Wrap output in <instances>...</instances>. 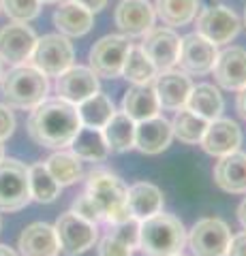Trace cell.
Wrapping results in <instances>:
<instances>
[{"mask_svg":"<svg viewBox=\"0 0 246 256\" xmlns=\"http://www.w3.org/2000/svg\"><path fill=\"white\" fill-rule=\"evenodd\" d=\"M79 126L82 122L77 116V107L56 96V98H45L30 111L26 128L37 146L65 150L71 146Z\"/></svg>","mask_w":246,"mask_h":256,"instance_id":"obj_1","label":"cell"},{"mask_svg":"<svg viewBox=\"0 0 246 256\" xmlns=\"http://www.w3.org/2000/svg\"><path fill=\"white\" fill-rule=\"evenodd\" d=\"M186 244V228L171 214H154L139 222V250L144 256H173Z\"/></svg>","mask_w":246,"mask_h":256,"instance_id":"obj_2","label":"cell"},{"mask_svg":"<svg viewBox=\"0 0 246 256\" xmlns=\"http://www.w3.org/2000/svg\"><path fill=\"white\" fill-rule=\"evenodd\" d=\"M0 90L9 107L15 109H35L39 102H43L50 92V82L33 64H20L13 66L9 73L0 79Z\"/></svg>","mask_w":246,"mask_h":256,"instance_id":"obj_3","label":"cell"},{"mask_svg":"<svg viewBox=\"0 0 246 256\" xmlns=\"http://www.w3.org/2000/svg\"><path fill=\"white\" fill-rule=\"evenodd\" d=\"M86 192L99 207L103 222L118 224L131 218L129 207H126V186L112 171H92L88 175Z\"/></svg>","mask_w":246,"mask_h":256,"instance_id":"obj_4","label":"cell"},{"mask_svg":"<svg viewBox=\"0 0 246 256\" xmlns=\"http://www.w3.org/2000/svg\"><path fill=\"white\" fill-rule=\"evenodd\" d=\"M75 50L65 34H45L37 38L35 50L30 54V64L47 77H58L69 66H73Z\"/></svg>","mask_w":246,"mask_h":256,"instance_id":"obj_5","label":"cell"},{"mask_svg":"<svg viewBox=\"0 0 246 256\" xmlns=\"http://www.w3.org/2000/svg\"><path fill=\"white\" fill-rule=\"evenodd\" d=\"M28 203V166L18 158H3L0 160V212H20Z\"/></svg>","mask_w":246,"mask_h":256,"instance_id":"obj_6","label":"cell"},{"mask_svg":"<svg viewBox=\"0 0 246 256\" xmlns=\"http://www.w3.org/2000/svg\"><path fill=\"white\" fill-rule=\"evenodd\" d=\"M54 228H56L60 252L65 256H79L88 252L99 239L97 224L79 218L75 212L62 214L54 224Z\"/></svg>","mask_w":246,"mask_h":256,"instance_id":"obj_7","label":"cell"},{"mask_svg":"<svg viewBox=\"0 0 246 256\" xmlns=\"http://www.w3.org/2000/svg\"><path fill=\"white\" fill-rule=\"evenodd\" d=\"M129 47H131L129 36H124V34H107V36L99 38L90 50V56H88L90 66L88 68L97 77H103V79L120 77Z\"/></svg>","mask_w":246,"mask_h":256,"instance_id":"obj_8","label":"cell"},{"mask_svg":"<svg viewBox=\"0 0 246 256\" xmlns=\"http://www.w3.org/2000/svg\"><path fill=\"white\" fill-rule=\"evenodd\" d=\"M186 242L195 256H225L231 230L220 218H201L188 230Z\"/></svg>","mask_w":246,"mask_h":256,"instance_id":"obj_9","label":"cell"},{"mask_svg":"<svg viewBox=\"0 0 246 256\" xmlns=\"http://www.w3.org/2000/svg\"><path fill=\"white\" fill-rule=\"evenodd\" d=\"M240 32V20L225 4H210L197 15V34L214 45L229 43Z\"/></svg>","mask_w":246,"mask_h":256,"instance_id":"obj_10","label":"cell"},{"mask_svg":"<svg viewBox=\"0 0 246 256\" xmlns=\"http://www.w3.org/2000/svg\"><path fill=\"white\" fill-rule=\"evenodd\" d=\"M37 34L28 24L11 22L0 28V60L11 64V66H20L30 60V54L35 50Z\"/></svg>","mask_w":246,"mask_h":256,"instance_id":"obj_11","label":"cell"},{"mask_svg":"<svg viewBox=\"0 0 246 256\" xmlns=\"http://www.w3.org/2000/svg\"><path fill=\"white\" fill-rule=\"evenodd\" d=\"M218 58L216 45L210 43L208 38L201 34H186L180 41V56L178 64L180 70H184L186 75H208L214 68V62Z\"/></svg>","mask_w":246,"mask_h":256,"instance_id":"obj_12","label":"cell"},{"mask_svg":"<svg viewBox=\"0 0 246 256\" xmlns=\"http://www.w3.org/2000/svg\"><path fill=\"white\" fill-rule=\"evenodd\" d=\"M180 41L182 38L171 28H152L144 34V41L139 47L144 50L158 73H163V70H169L178 64Z\"/></svg>","mask_w":246,"mask_h":256,"instance_id":"obj_13","label":"cell"},{"mask_svg":"<svg viewBox=\"0 0 246 256\" xmlns=\"http://www.w3.org/2000/svg\"><path fill=\"white\" fill-rule=\"evenodd\" d=\"M152 84H154L158 105H161V109H167V111H178L184 107L188 94L193 90L190 77L184 70H173V68L156 73Z\"/></svg>","mask_w":246,"mask_h":256,"instance_id":"obj_14","label":"cell"},{"mask_svg":"<svg viewBox=\"0 0 246 256\" xmlns=\"http://www.w3.org/2000/svg\"><path fill=\"white\" fill-rule=\"evenodd\" d=\"M199 146L203 148L205 154H210V156H216V158L227 156V154H231V152L240 150L242 130L233 120L218 118V120H214V122L208 124Z\"/></svg>","mask_w":246,"mask_h":256,"instance_id":"obj_15","label":"cell"},{"mask_svg":"<svg viewBox=\"0 0 246 256\" xmlns=\"http://www.w3.org/2000/svg\"><path fill=\"white\" fill-rule=\"evenodd\" d=\"M94 92H99V77L92 73L88 66H69L65 73L58 75L56 82V94L58 98L79 105Z\"/></svg>","mask_w":246,"mask_h":256,"instance_id":"obj_16","label":"cell"},{"mask_svg":"<svg viewBox=\"0 0 246 256\" xmlns=\"http://www.w3.org/2000/svg\"><path fill=\"white\" fill-rule=\"evenodd\" d=\"M116 26L124 32V36H144L154 28V6L148 0H122L114 13Z\"/></svg>","mask_w":246,"mask_h":256,"instance_id":"obj_17","label":"cell"},{"mask_svg":"<svg viewBox=\"0 0 246 256\" xmlns=\"http://www.w3.org/2000/svg\"><path fill=\"white\" fill-rule=\"evenodd\" d=\"M212 70L220 88L240 92L246 86V50L244 47H227L225 52L218 54Z\"/></svg>","mask_w":246,"mask_h":256,"instance_id":"obj_18","label":"cell"},{"mask_svg":"<svg viewBox=\"0 0 246 256\" xmlns=\"http://www.w3.org/2000/svg\"><path fill=\"white\" fill-rule=\"evenodd\" d=\"M171 139H173L171 122H167L161 114L135 124V148L141 154H148V156L161 154V152L169 148Z\"/></svg>","mask_w":246,"mask_h":256,"instance_id":"obj_19","label":"cell"},{"mask_svg":"<svg viewBox=\"0 0 246 256\" xmlns=\"http://www.w3.org/2000/svg\"><path fill=\"white\" fill-rule=\"evenodd\" d=\"M18 248L22 256H58L60 246L56 228L47 222H33L20 233Z\"/></svg>","mask_w":246,"mask_h":256,"instance_id":"obj_20","label":"cell"},{"mask_svg":"<svg viewBox=\"0 0 246 256\" xmlns=\"http://www.w3.org/2000/svg\"><path fill=\"white\" fill-rule=\"evenodd\" d=\"M214 182L229 194H246V154L237 150L220 156L214 164Z\"/></svg>","mask_w":246,"mask_h":256,"instance_id":"obj_21","label":"cell"},{"mask_svg":"<svg viewBox=\"0 0 246 256\" xmlns=\"http://www.w3.org/2000/svg\"><path fill=\"white\" fill-rule=\"evenodd\" d=\"M122 111L135 124L161 114V105H158V98L154 92V84L152 82L133 84L122 98Z\"/></svg>","mask_w":246,"mask_h":256,"instance_id":"obj_22","label":"cell"},{"mask_svg":"<svg viewBox=\"0 0 246 256\" xmlns=\"http://www.w3.org/2000/svg\"><path fill=\"white\" fill-rule=\"evenodd\" d=\"M163 203L165 198L161 188L150 182H137L131 188H126V207H129L131 218L139 222L163 212Z\"/></svg>","mask_w":246,"mask_h":256,"instance_id":"obj_23","label":"cell"},{"mask_svg":"<svg viewBox=\"0 0 246 256\" xmlns=\"http://www.w3.org/2000/svg\"><path fill=\"white\" fill-rule=\"evenodd\" d=\"M94 13H90L86 6L67 0L54 11V26L65 36H84L92 30Z\"/></svg>","mask_w":246,"mask_h":256,"instance_id":"obj_24","label":"cell"},{"mask_svg":"<svg viewBox=\"0 0 246 256\" xmlns=\"http://www.w3.org/2000/svg\"><path fill=\"white\" fill-rule=\"evenodd\" d=\"M184 107L188 111H193V114L201 116L203 120H208V122H214V120H218L220 114H223L225 102H223L220 92L212 84H197L190 90Z\"/></svg>","mask_w":246,"mask_h":256,"instance_id":"obj_25","label":"cell"},{"mask_svg":"<svg viewBox=\"0 0 246 256\" xmlns=\"http://www.w3.org/2000/svg\"><path fill=\"white\" fill-rule=\"evenodd\" d=\"M101 132L112 154H122L135 148V122L124 111H116L112 120L101 128Z\"/></svg>","mask_w":246,"mask_h":256,"instance_id":"obj_26","label":"cell"},{"mask_svg":"<svg viewBox=\"0 0 246 256\" xmlns=\"http://www.w3.org/2000/svg\"><path fill=\"white\" fill-rule=\"evenodd\" d=\"M69 148L77 158L92 160V162H101V160H105L109 156V148L105 143L103 132L99 128H90V126H79V130Z\"/></svg>","mask_w":246,"mask_h":256,"instance_id":"obj_27","label":"cell"},{"mask_svg":"<svg viewBox=\"0 0 246 256\" xmlns=\"http://www.w3.org/2000/svg\"><path fill=\"white\" fill-rule=\"evenodd\" d=\"M75 107H77V116H79L82 126L99 128V130L116 114V107H114L112 98H109L107 94H103V92H94L92 96H88V98L82 100Z\"/></svg>","mask_w":246,"mask_h":256,"instance_id":"obj_28","label":"cell"},{"mask_svg":"<svg viewBox=\"0 0 246 256\" xmlns=\"http://www.w3.org/2000/svg\"><path fill=\"white\" fill-rule=\"evenodd\" d=\"M43 164L62 188L79 182L82 180V173H84L82 171V158H77L73 152H65V150H58L56 154H52Z\"/></svg>","mask_w":246,"mask_h":256,"instance_id":"obj_29","label":"cell"},{"mask_svg":"<svg viewBox=\"0 0 246 256\" xmlns=\"http://www.w3.org/2000/svg\"><path fill=\"white\" fill-rule=\"evenodd\" d=\"M28 188H30V201L35 203H54L62 190V186L52 178L43 162L28 166Z\"/></svg>","mask_w":246,"mask_h":256,"instance_id":"obj_30","label":"cell"},{"mask_svg":"<svg viewBox=\"0 0 246 256\" xmlns=\"http://www.w3.org/2000/svg\"><path fill=\"white\" fill-rule=\"evenodd\" d=\"M199 0H156L154 13L165 26H186L195 20Z\"/></svg>","mask_w":246,"mask_h":256,"instance_id":"obj_31","label":"cell"},{"mask_svg":"<svg viewBox=\"0 0 246 256\" xmlns=\"http://www.w3.org/2000/svg\"><path fill=\"white\" fill-rule=\"evenodd\" d=\"M208 124H210L208 120H203L201 116L182 107L176 111V118L171 122V132H173V137L180 139L182 143H186V146H197L201 141Z\"/></svg>","mask_w":246,"mask_h":256,"instance_id":"obj_32","label":"cell"},{"mask_svg":"<svg viewBox=\"0 0 246 256\" xmlns=\"http://www.w3.org/2000/svg\"><path fill=\"white\" fill-rule=\"evenodd\" d=\"M158 70L154 68V64L150 62V58L144 54L141 47H129L126 52V58L122 64V77L129 79L131 84H148V82H154Z\"/></svg>","mask_w":246,"mask_h":256,"instance_id":"obj_33","label":"cell"},{"mask_svg":"<svg viewBox=\"0 0 246 256\" xmlns=\"http://www.w3.org/2000/svg\"><path fill=\"white\" fill-rule=\"evenodd\" d=\"M0 9L11 22L28 24L41 13V0H0Z\"/></svg>","mask_w":246,"mask_h":256,"instance_id":"obj_34","label":"cell"},{"mask_svg":"<svg viewBox=\"0 0 246 256\" xmlns=\"http://www.w3.org/2000/svg\"><path fill=\"white\" fill-rule=\"evenodd\" d=\"M109 233L116 235L118 239H120V242H124V244L133 250V248L139 246V220L129 218V220H124V222L112 224Z\"/></svg>","mask_w":246,"mask_h":256,"instance_id":"obj_35","label":"cell"},{"mask_svg":"<svg viewBox=\"0 0 246 256\" xmlns=\"http://www.w3.org/2000/svg\"><path fill=\"white\" fill-rule=\"evenodd\" d=\"M71 212H75V214L79 216V218L88 220V222H92V224L103 222L99 207L94 205V201L90 198L88 192H84V194H79V196L75 198V201H73V210H71Z\"/></svg>","mask_w":246,"mask_h":256,"instance_id":"obj_36","label":"cell"},{"mask_svg":"<svg viewBox=\"0 0 246 256\" xmlns=\"http://www.w3.org/2000/svg\"><path fill=\"white\" fill-rule=\"evenodd\" d=\"M97 254L99 256H133V250L124 242H120L116 235L107 233L105 237L99 242L97 248Z\"/></svg>","mask_w":246,"mask_h":256,"instance_id":"obj_37","label":"cell"},{"mask_svg":"<svg viewBox=\"0 0 246 256\" xmlns=\"http://www.w3.org/2000/svg\"><path fill=\"white\" fill-rule=\"evenodd\" d=\"M15 130V116L9 105L0 102V141H7Z\"/></svg>","mask_w":246,"mask_h":256,"instance_id":"obj_38","label":"cell"},{"mask_svg":"<svg viewBox=\"0 0 246 256\" xmlns=\"http://www.w3.org/2000/svg\"><path fill=\"white\" fill-rule=\"evenodd\" d=\"M225 256H246V230L231 237V242H229V246H227V254Z\"/></svg>","mask_w":246,"mask_h":256,"instance_id":"obj_39","label":"cell"},{"mask_svg":"<svg viewBox=\"0 0 246 256\" xmlns=\"http://www.w3.org/2000/svg\"><path fill=\"white\" fill-rule=\"evenodd\" d=\"M73 2L86 6L90 13H99V11H103L107 6V0H73Z\"/></svg>","mask_w":246,"mask_h":256,"instance_id":"obj_40","label":"cell"},{"mask_svg":"<svg viewBox=\"0 0 246 256\" xmlns=\"http://www.w3.org/2000/svg\"><path fill=\"white\" fill-rule=\"evenodd\" d=\"M235 109H237V114H240V118H244V120H246V86L240 90V94H237Z\"/></svg>","mask_w":246,"mask_h":256,"instance_id":"obj_41","label":"cell"},{"mask_svg":"<svg viewBox=\"0 0 246 256\" xmlns=\"http://www.w3.org/2000/svg\"><path fill=\"white\" fill-rule=\"evenodd\" d=\"M237 220H240V224L246 228V198L240 203V207H237Z\"/></svg>","mask_w":246,"mask_h":256,"instance_id":"obj_42","label":"cell"},{"mask_svg":"<svg viewBox=\"0 0 246 256\" xmlns=\"http://www.w3.org/2000/svg\"><path fill=\"white\" fill-rule=\"evenodd\" d=\"M0 256H18V254H15L13 248L5 246V244H0Z\"/></svg>","mask_w":246,"mask_h":256,"instance_id":"obj_43","label":"cell"},{"mask_svg":"<svg viewBox=\"0 0 246 256\" xmlns=\"http://www.w3.org/2000/svg\"><path fill=\"white\" fill-rule=\"evenodd\" d=\"M5 158V146H3V141H0V160Z\"/></svg>","mask_w":246,"mask_h":256,"instance_id":"obj_44","label":"cell"},{"mask_svg":"<svg viewBox=\"0 0 246 256\" xmlns=\"http://www.w3.org/2000/svg\"><path fill=\"white\" fill-rule=\"evenodd\" d=\"M41 2H45V4H54V2H60V0H41Z\"/></svg>","mask_w":246,"mask_h":256,"instance_id":"obj_45","label":"cell"},{"mask_svg":"<svg viewBox=\"0 0 246 256\" xmlns=\"http://www.w3.org/2000/svg\"><path fill=\"white\" fill-rule=\"evenodd\" d=\"M3 75H5V70H3V60H0V79H3Z\"/></svg>","mask_w":246,"mask_h":256,"instance_id":"obj_46","label":"cell"},{"mask_svg":"<svg viewBox=\"0 0 246 256\" xmlns=\"http://www.w3.org/2000/svg\"><path fill=\"white\" fill-rule=\"evenodd\" d=\"M173 256H184V254H182V252H180V254H173Z\"/></svg>","mask_w":246,"mask_h":256,"instance_id":"obj_47","label":"cell"},{"mask_svg":"<svg viewBox=\"0 0 246 256\" xmlns=\"http://www.w3.org/2000/svg\"><path fill=\"white\" fill-rule=\"evenodd\" d=\"M244 24H246V11H244Z\"/></svg>","mask_w":246,"mask_h":256,"instance_id":"obj_48","label":"cell"},{"mask_svg":"<svg viewBox=\"0 0 246 256\" xmlns=\"http://www.w3.org/2000/svg\"><path fill=\"white\" fill-rule=\"evenodd\" d=\"M0 226H3V220H0Z\"/></svg>","mask_w":246,"mask_h":256,"instance_id":"obj_49","label":"cell"}]
</instances>
